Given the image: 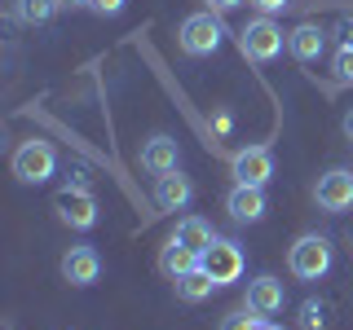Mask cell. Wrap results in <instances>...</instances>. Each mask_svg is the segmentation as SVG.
I'll use <instances>...</instances> for the list:
<instances>
[{"label": "cell", "instance_id": "1", "mask_svg": "<svg viewBox=\"0 0 353 330\" xmlns=\"http://www.w3.org/2000/svg\"><path fill=\"white\" fill-rule=\"evenodd\" d=\"M287 269H292V278H301V282L327 278V269H331V242L323 234H301V238L292 242V251H287Z\"/></svg>", "mask_w": 353, "mask_h": 330}, {"label": "cell", "instance_id": "2", "mask_svg": "<svg viewBox=\"0 0 353 330\" xmlns=\"http://www.w3.org/2000/svg\"><path fill=\"white\" fill-rule=\"evenodd\" d=\"M283 44H287V31L270 14L252 18L248 27L239 31V49H243V58H252V62H274L283 53Z\"/></svg>", "mask_w": 353, "mask_h": 330}, {"label": "cell", "instance_id": "3", "mask_svg": "<svg viewBox=\"0 0 353 330\" xmlns=\"http://www.w3.org/2000/svg\"><path fill=\"white\" fill-rule=\"evenodd\" d=\"M221 22L212 9H203V14H190L176 27V44H181V53H190V58H212V53L221 49Z\"/></svg>", "mask_w": 353, "mask_h": 330}, {"label": "cell", "instance_id": "4", "mask_svg": "<svg viewBox=\"0 0 353 330\" xmlns=\"http://www.w3.org/2000/svg\"><path fill=\"white\" fill-rule=\"evenodd\" d=\"M53 168H58V154H53V146L40 141V137L22 141V146L14 150V176L22 185H44L53 176Z\"/></svg>", "mask_w": 353, "mask_h": 330}, {"label": "cell", "instance_id": "5", "mask_svg": "<svg viewBox=\"0 0 353 330\" xmlns=\"http://www.w3.org/2000/svg\"><path fill=\"white\" fill-rule=\"evenodd\" d=\"M53 212L71 229H93L97 225V198L88 194L84 185H66V190L53 194Z\"/></svg>", "mask_w": 353, "mask_h": 330}, {"label": "cell", "instance_id": "6", "mask_svg": "<svg viewBox=\"0 0 353 330\" xmlns=\"http://www.w3.org/2000/svg\"><path fill=\"white\" fill-rule=\"evenodd\" d=\"M203 269L212 273V282H216V286L239 282V278H243V247H239L234 238H216L212 247L203 251Z\"/></svg>", "mask_w": 353, "mask_h": 330}, {"label": "cell", "instance_id": "7", "mask_svg": "<svg viewBox=\"0 0 353 330\" xmlns=\"http://www.w3.org/2000/svg\"><path fill=\"white\" fill-rule=\"evenodd\" d=\"M314 198H318V207L323 212H349L353 207V172L349 168H331L318 176V185H314Z\"/></svg>", "mask_w": 353, "mask_h": 330}, {"label": "cell", "instance_id": "8", "mask_svg": "<svg viewBox=\"0 0 353 330\" xmlns=\"http://www.w3.org/2000/svg\"><path fill=\"white\" fill-rule=\"evenodd\" d=\"M190 198H194V181L181 168L154 176V207L159 212H181V207H190Z\"/></svg>", "mask_w": 353, "mask_h": 330}, {"label": "cell", "instance_id": "9", "mask_svg": "<svg viewBox=\"0 0 353 330\" xmlns=\"http://www.w3.org/2000/svg\"><path fill=\"white\" fill-rule=\"evenodd\" d=\"M62 278L71 286H93L97 278H102V256H97V247H71L62 256Z\"/></svg>", "mask_w": 353, "mask_h": 330}, {"label": "cell", "instance_id": "10", "mask_svg": "<svg viewBox=\"0 0 353 330\" xmlns=\"http://www.w3.org/2000/svg\"><path fill=\"white\" fill-rule=\"evenodd\" d=\"M234 176H239V185H261V190H265V181L274 176V154H270V146L239 150L234 154Z\"/></svg>", "mask_w": 353, "mask_h": 330}, {"label": "cell", "instance_id": "11", "mask_svg": "<svg viewBox=\"0 0 353 330\" xmlns=\"http://www.w3.org/2000/svg\"><path fill=\"white\" fill-rule=\"evenodd\" d=\"M141 168H146L150 176L176 172V168H181V146H176L172 137H163V132H154L146 146H141Z\"/></svg>", "mask_w": 353, "mask_h": 330}, {"label": "cell", "instance_id": "12", "mask_svg": "<svg viewBox=\"0 0 353 330\" xmlns=\"http://www.w3.org/2000/svg\"><path fill=\"white\" fill-rule=\"evenodd\" d=\"M225 207L239 225H256V220H265V190L261 185H239L234 181V190L225 194Z\"/></svg>", "mask_w": 353, "mask_h": 330}, {"label": "cell", "instance_id": "13", "mask_svg": "<svg viewBox=\"0 0 353 330\" xmlns=\"http://www.w3.org/2000/svg\"><path fill=\"white\" fill-rule=\"evenodd\" d=\"M194 269H203V256L199 251H190L185 242H176V238H168L159 247V273L163 278H185V273H194Z\"/></svg>", "mask_w": 353, "mask_h": 330}, {"label": "cell", "instance_id": "14", "mask_svg": "<svg viewBox=\"0 0 353 330\" xmlns=\"http://www.w3.org/2000/svg\"><path fill=\"white\" fill-rule=\"evenodd\" d=\"M283 300H287V291H283V282L279 278H256V282H248V308L252 313H261V317H270V313H283Z\"/></svg>", "mask_w": 353, "mask_h": 330}, {"label": "cell", "instance_id": "15", "mask_svg": "<svg viewBox=\"0 0 353 330\" xmlns=\"http://www.w3.org/2000/svg\"><path fill=\"white\" fill-rule=\"evenodd\" d=\"M172 238H176V242H185V247L199 251V256H203V251L216 242L212 225H208L203 216H181V220H176V229H172Z\"/></svg>", "mask_w": 353, "mask_h": 330}, {"label": "cell", "instance_id": "16", "mask_svg": "<svg viewBox=\"0 0 353 330\" xmlns=\"http://www.w3.org/2000/svg\"><path fill=\"white\" fill-rule=\"evenodd\" d=\"M323 44H327V36L314 27V22H301L296 31H287V49H292L301 62H314L318 53H323Z\"/></svg>", "mask_w": 353, "mask_h": 330}, {"label": "cell", "instance_id": "17", "mask_svg": "<svg viewBox=\"0 0 353 330\" xmlns=\"http://www.w3.org/2000/svg\"><path fill=\"white\" fill-rule=\"evenodd\" d=\"M176 300H185V304H203L208 295L216 291V282H212V273L208 269H194V273H185V278H176Z\"/></svg>", "mask_w": 353, "mask_h": 330}, {"label": "cell", "instance_id": "18", "mask_svg": "<svg viewBox=\"0 0 353 330\" xmlns=\"http://www.w3.org/2000/svg\"><path fill=\"white\" fill-rule=\"evenodd\" d=\"M58 0H18V9H14V18L18 22H27V27H36V22H49L53 14H58Z\"/></svg>", "mask_w": 353, "mask_h": 330}, {"label": "cell", "instance_id": "19", "mask_svg": "<svg viewBox=\"0 0 353 330\" xmlns=\"http://www.w3.org/2000/svg\"><path fill=\"white\" fill-rule=\"evenodd\" d=\"M256 326H261V313H252V308L243 304V308H234L230 317H221L216 330H256Z\"/></svg>", "mask_w": 353, "mask_h": 330}, {"label": "cell", "instance_id": "20", "mask_svg": "<svg viewBox=\"0 0 353 330\" xmlns=\"http://www.w3.org/2000/svg\"><path fill=\"white\" fill-rule=\"evenodd\" d=\"M331 71H336L340 84H353V44H340L336 58H331Z\"/></svg>", "mask_w": 353, "mask_h": 330}, {"label": "cell", "instance_id": "21", "mask_svg": "<svg viewBox=\"0 0 353 330\" xmlns=\"http://www.w3.org/2000/svg\"><path fill=\"white\" fill-rule=\"evenodd\" d=\"M327 326V308L318 300H305L301 304V330H323Z\"/></svg>", "mask_w": 353, "mask_h": 330}, {"label": "cell", "instance_id": "22", "mask_svg": "<svg viewBox=\"0 0 353 330\" xmlns=\"http://www.w3.org/2000/svg\"><path fill=\"white\" fill-rule=\"evenodd\" d=\"M88 9H93V14H102V18H110V14H119V9H124V0H88Z\"/></svg>", "mask_w": 353, "mask_h": 330}, {"label": "cell", "instance_id": "23", "mask_svg": "<svg viewBox=\"0 0 353 330\" xmlns=\"http://www.w3.org/2000/svg\"><path fill=\"white\" fill-rule=\"evenodd\" d=\"M252 5H256L261 14H270V18H274V14H283V9L292 5V0H252Z\"/></svg>", "mask_w": 353, "mask_h": 330}, {"label": "cell", "instance_id": "24", "mask_svg": "<svg viewBox=\"0 0 353 330\" xmlns=\"http://www.w3.org/2000/svg\"><path fill=\"white\" fill-rule=\"evenodd\" d=\"M208 9H212V14H230V9H239L243 0H203Z\"/></svg>", "mask_w": 353, "mask_h": 330}, {"label": "cell", "instance_id": "25", "mask_svg": "<svg viewBox=\"0 0 353 330\" xmlns=\"http://www.w3.org/2000/svg\"><path fill=\"white\" fill-rule=\"evenodd\" d=\"M340 128H345V137L353 141V110H349V115H345V124H340Z\"/></svg>", "mask_w": 353, "mask_h": 330}, {"label": "cell", "instance_id": "26", "mask_svg": "<svg viewBox=\"0 0 353 330\" xmlns=\"http://www.w3.org/2000/svg\"><path fill=\"white\" fill-rule=\"evenodd\" d=\"M62 9H75V5H88V0H58Z\"/></svg>", "mask_w": 353, "mask_h": 330}, {"label": "cell", "instance_id": "27", "mask_svg": "<svg viewBox=\"0 0 353 330\" xmlns=\"http://www.w3.org/2000/svg\"><path fill=\"white\" fill-rule=\"evenodd\" d=\"M345 44H353V18L345 22Z\"/></svg>", "mask_w": 353, "mask_h": 330}, {"label": "cell", "instance_id": "28", "mask_svg": "<svg viewBox=\"0 0 353 330\" xmlns=\"http://www.w3.org/2000/svg\"><path fill=\"white\" fill-rule=\"evenodd\" d=\"M256 330H283V326H274V322H261V326H256Z\"/></svg>", "mask_w": 353, "mask_h": 330}]
</instances>
